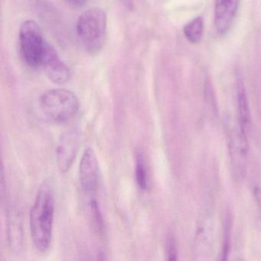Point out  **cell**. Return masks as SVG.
<instances>
[{"label":"cell","instance_id":"obj_2","mask_svg":"<svg viewBox=\"0 0 261 261\" xmlns=\"http://www.w3.org/2000/svg\"><path fill=\"white\" fill-rule=\"evenodd\" d=\"M39 107L45 120L56 124H63L77 115L80 103L72 91L53 89L45 91L41 95Z\"/></svg>","mask_w":261,"mask_h":261},{"label":"cell","instance_id":"obj_7","mask_svg":"<svg viewBox=\"0 0 261 261\" xmlns=\"http://www.w3.org/2000/svg\"><path fill=\"white\" fill-rule=\"evenodd\" d=\"M41 66L48 79L56 85H64L69 81V68L61 60L57 51L50 44H47Z\"/></svg>","mask_w":261,"mask_h":261},{"label":"cell","instance_id":"obj_13","mask_svg":"<svg viewBox=\"0 0 261 261\" xmlns=\"http://www.w3.org/2000/svg\"><path fill=\"white\" fill-rule=\"evenodd\" d=\"M90 214L92 220L93 225L97 233L103 235L105 231V221L103 216L100 210L98 203L96 200L95 197H91L89 202Z\"/></svg>","mask_w":261,"mask_h":261},{"label":"cell","instance_id":"obj_1","mask_svg":"<svg viewBox=\"0 0 261 261\" xmlns=\"http://www.w3.org/2000/svg\"><path fill=\"white\" fill-rule=\"evenodd\" d=\"M55 197L49 181L42 183L30 210V232L33 244L39 251L48 250L53 241Z\"/></svg>","mask_w":261,"mask_h":261},{"label":"cell","instance_id":"obj_12","mask_svg":"<svg viewBox=\"0 0 261 261\" xmlns=\"http://www.w3.org/2000/svg\"><path fill=\"white\" fill-rule=\"evenodd\" d=\"M135 178L139 189L142 191L147 190L149 188V175L144 157L141 153L138 154L136 159Z\"/></svg>","mask_w":261,"mask_h":261},{"label":"cell","instance_id":"obj_17","mask_svg":"<svg viewBox=\"0 0 261 261\" xmlns=\"http://www.w3.org/2000/svg\"><path fill=\"white\" fill-rule=\"evenodd\" d=\"M121 1L128 8H132L134 6V0H121Z\"/></svg>","mask_w":261,"mask_h":261},{"label":"cell","instance_id":"obj_5","mask_svg":"<svg viewBox=\"0 0 261 261\" xmlns=\"http://www.w3.org/2000/svg\"><path fill=\"white\" fill-rule=\"evenodd\" d=\"M80 133L75 128L67 129L61 135L56 146V160L61 172L69 171L80 147Z\"/></svg>","mask_w":261,"mask_h":261},{"label":"cell","instance_id":"obj_11","mask_svg":"<svg viewBox=\"0 0 261 261\" xmlns=\"http://www.w3.org/2000/svg\"><path fill=\"white\" fill-rule=\"evenodd\" d=\"M183 32L191 43H198L202 39L204 33V19L201 16L195 18L185 25Z\"/></svg>","mask_w":261,"mask_h":261},{"label":"cell","instance_id":"obj_9","mask_svg":"<svg viewBox=\"0 0 261 261\" xmlns=\"http://www.w3.org/2000/svg\"><path fill=\"white\" fill-rule=\"evenodd\" d=\"M8 241L12 250L19 251L23 244V231L20 215L16 209H12L8 213L7 221Z\"/></svg>","mask_w":261,"mask_h":261},{"label":"cell","instance_id":"obj_14","mask_svg":"<svg viewBox=\"0 0 261 261\" xmlns=\"http://www.w3.org/2000/svg\"><path fill=\"white\" fill-rule=\"evenodd\" d=\"M166 248H167L168 259H169V260H175V259H176V245H175V240H174L173 238H172V237L168 238Z\"/></svg>","mask_w":261,"mask_h":261},{"label":"cell","instance_id":"obj_8","mask_svg":"<svg viewBox=\"0 0 261 261\" xmlns=\"http://www.w3.org/2000/svg\"><path fill=\"white\" fill-rule=\"evenodd\" d=\"M241 0H215V29L218 34L223 36L230 30L234 21Z\"/></svg>","mask_w":261,"mask_h":261},{"label":"cell","instance_id":"obj_6","mask_svg":"<svg viewBox=\"0 0 261 261\" xmlns=\"http://www.w3.org/2000/svg\"><path fill=\"white\" fill-rule=\"evenodd\" d=\"M99 164L95 152L91 147L85 149L79 166V180L85 193L95 197L99 185Z\"/></svg>","mask_w":261,"mask_h":261},{"label":"cell","instance_id":"obj_4","mask_svg":"<svg viewBox=\"0 0 261 261\" xmlns=\"http://www.w3.org/2000/svg\"><path fill=\"white\" fill-rule=\"evenodd\" d=\"M19 43L23 62L32 68L40 67L48 42L44 39L42 30L36 22L27 20L21 25Z\"/></svg>","mask_w":261,"mask_h":261},{"label":"cell","instance_id":"obj_10","mask_svg":"<svg viewBox=\"0 0 261 261\" xmlns=\"http://www.w3.org/2000/svg\"><path fill=\"white\" fill-rule=\"evenodd\" d=\"M238 105L241 134L244 138H246V129L250 123V109L247 93L241 80L238 82Z\"/></svg>","mask_w":261,"mask_h":261},{"label":"cell","instance_id":"obj_3","mask_svg":"<svg viewBox=\"0 0 261 261\" xmlns=\"http://www.w3.org/2000/svg\"><path fill=\"white\" fill-rule=\"evenodd\" d=\"M108 18L101 9L91 8L77 19L76 30L80 42L87 51L97 53L101 48L106 36Z\"/></svg>","mask_w":261,"mask_h":261},{"label":"cell","instance_id":"obj_16","mask_svg":"<svg viewBox=\"0 0 261 261\" xmlns=\"http://www.w3.org/2000/svg\"><path fill=\"white\" fill-rule=\"evenodd\" d=\"M67 1L72 5L77 6V7L84 5L87 2V0H67Z\"/></svg>","mask_w":261,"mask_h":261},{"label":"cell","instance_id":"obj_15","mask_svg":"<svg viewBox=\"0 0 261 261\" xmlns=\"http://www.w3.org/2000/svg\"><path fill=\"white\" fill-rule=\"evenodd\" d=\"M0 187H1V191H0L1 192V198H2L3 201H4L6 197H7V184H6L4 166H2V170H1V184H0Z\"/></svg>","mask_w":261,"mask_h":261}]
</instances>
